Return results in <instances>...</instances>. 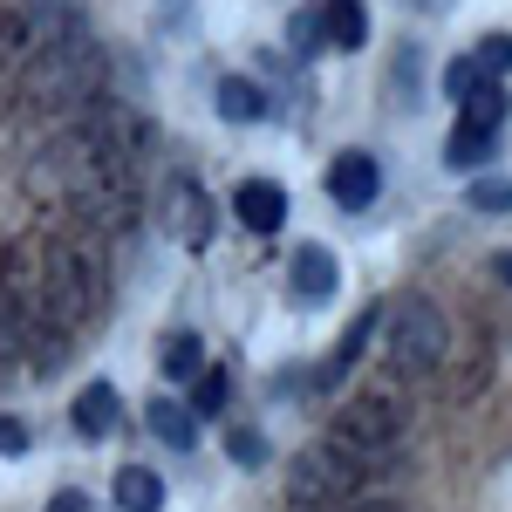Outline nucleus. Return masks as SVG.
<instances>
[{
	"label": "nucleus",
	"mask_w": 512,
	"mask_h": 512,
	"mask_svg": "<svg viewBox=\"0 0 512 512\" xmlns=\"http://www.w3.org/2000/svg\"><path fill=\"white\" fill-rule=\"evenodd\" d=\"M41 253V301H48V328L69 342L76 328L110 308V260H103V233L89 226H55V233H35Z\"/></svg>",
	"instance_id": "obj_1"
},
{
	"label": "nucleus",
	"mask_w": 512,
	"mask_h": 512,
	"mask_svg": "<svg viewBox=\"0 0 512 512\" xmlns=\"http://www.w3.org/2000/svg\"><path fill=\"white\" fill-rule=\"evenodd\" d=\"M103 96H110V55L89 35L35 48V62H28V76H21V110H35V117L76 123V117H89Z\"/></svg>",
	"instance_id": "obj_2"
},
{
	"label": "nucleus",
	"mask_w": 512,
	"mask_h": 512,
	"mask_svg": "<svg viewBox=\"0 0 512 512\" xmlns=\"http://www.w3.org/2000/svg\"><path fill=\"white\" fill-rule=\"evenodd\" d=\"M383 362L396 383H431L451 369V321L437 315L424 294H403L383 315Z\"/></svg>",
	"instance_id": "obj_3"
},
{
	"label": "nucleus",
	"mask_w": 512,
	"mask_h": 512,
	"mask_svg": "<svg viewBox=\"0 0 512 512\" xmlns=\"http://www.w3.org/2000/svg\"><path fill=\"white\" fill-rule=\"evenodd\" d=\"M362 472H369V465L355 458L349 444L321 437L308 451H294V465H287V506L294 512H342V506H355Z\"/></svg>",
	"instance_id": "obj_4"
},
{
	"label": "nucleus",
	"mask_w": 512,
	"mask_h": 512,
	"mask_svg": "<svg viewBox=\"0 0 512 512\" xmlns=\"http://www.w3.org/2000/svg\"><path fill=\"white\" fill-rule=\"evenodd\" d=\"M403 424H410V403H403V396L362 390V396H349V403L335 410L328 437H335V444H349L362 465H383V458H390V444L403 437Z\"/></svg>",
	"instance_id": "obj_5"
},
{
	"label": "nucleus",
	"mask_w": 512,
	"mask_h": 512,
	"mask_svg": "<svg viewBox=\"0 0 512 512\" xmlns=\"http://www.w3.org/2000/svg\"><path fill=\"white\" fill-rule=\"evenodd\" d=\"M76 130L117 164V171H144V158H151V117L130 110V103H110V96H103L89 117H76Z\"/></svg>",
	"instance_id": "obj_6"
},
{
	"label": "nucleus",
	"mask_w": 512,
	"mask_h": 512,
	"mask_svg": "<svg viewBox=\"0 0 512 512\" xmlns=\"http://www.w3.org/2000/svg\"><path fill=\"white\" fill-rule=\"evenodd\" d=\"M62 212H69L76 226H89V233L123 239L137 219H144V185H137V178H96V185H89V192H76Z\"/></svg>",
	"instance_id": "obj_7"
},
{
	"label": "nucleus",
	"mask_w": 512,
	"mask_h": 512,
	"mask_svg": "<svg viewBox=\"0 0 512 512\" xmlns=\"http://www.w3.org/2000/svg\"><path fill=\"white\" fill-rule=\"evenodd\" d=\"M158 219H164V233L178 239L185 253H205V246H212V198L198 192L192 178H164Z\"/></svg>",
	"instance_id": "obj_8"
},
{
	"label": "nucleus",
	"mask_w": 512,
	"mask_h": 512,
	"mask_svg": "<svg viewBox=\"0 0 512 512\" xmlns=\"http://www.w3.org/2000/svg\"><path fill=\"white\" fill-rule=\"evenodd\" d=\"M492 335L485 328H465V342H451V376H444V390H451V403H478L485 396V383H492Z\"/></svg>",
	"instance_id": "obj_9"
},
{
	"label": "nucleus",
	"mask_w": 512,
	"mask_h": 512,
	"mask_svg": "<svg viewBox=\"0 0 512 512\" xmlns=\"http://www.w3.org/2000/svg\"><path fill=\"white\" fill-rule=\"evenodd\" d=\"M35 62V28L28 7H0V103H21V76Z\"/></svg>",
	"instance_id": "obj_10"
},
{
	"label": "nucleus",
	"mask_w": 512,
	"mask_h": 512,
	"mask_svg": "<svg viewBox=\"0 0 512 512\" xmlns=\"http://www.w3.org/2000/svg\"><path fill=\"white\" fill-rule=\"evenodd\" d=\"M376 185H383V171H376L369 151H335V164H328V198H335L342 212H362V205L376 198Z\"/></svg>",
	"instance_id": "obj_11"
},
{
	"label": "nucleus",
	"mask_w": 512,
	"mask_h": 512,
	"mask_svg": "<svg viewBox=\"0 0 512 512\" xmlns=\"http://www.w3.org/2000/svg\"><path fill=\"white\" fill-rule=\"evenodd\" d=\"M287 274H294V294H301V308H321V301H335V287H342V267H335V253H328V246H294Z\"/></svg>",
	"instance_id": "obj_12"
},
{
	"label": "nucleus",
	"mask_w": 512,
	"mask_h": 512,
	"mask_svg": "<svg viewBox=\"0 0 512 512\" xmlns=\"http://www.w3.org/2000/svg\"><path fill=\"white\" fill-rule=\"evenodd\" d=\"M233 219L246 233H280V226H287V192L267 185V178H246L233 192Z\"/></svg>",
	"instance_id": "obj_13"
},
{
	"label": "nucleus",
	"mask_w": 512,
	"mask_h": 512,
	"mask_svg": "<svg viewBox=\"0 0 512 512\" xmlns=\"http://www.w3.org/2000/svg\"><path fill=\"white\" fill-rule=\"evenodd\" d=\"M376 328H383V308H362V315L349 321V335H342V349L328 355V369L315 376V390H335V383L349 376L355 362H362V349H369V335H376Z\"/></svg>",
	"instance_id": "obj_14"
},
{
	"label": "nucleus",
	"mask_w": 512,
	"mask_h": 512,
	"mask_svg": "<svg viewBox=\"0 0 512 512\" xmlns=\"http://www.w3.org/2000/svg\"><path fill=\"white\" fill-rule=\"evenodd\" d=\"M144 424H151V437H164L171 451H192V444H198V410H192V403H171V396H158V403L144 410Z\"/></svg>",
	"instance_id": "obj_15"
},
{
	"label": "nucleus",
	"mask_w": 512,
	"mask_h": 512,
	"mask_svg": "<svg viewBox=\"0 0 512 512\" xmlns=\"http://www.w3.org/2000/svg\"><path fill=\"white\" fill-rule=\"evenodd\" d=\"M158 369H164V383H198V376H205V342L185 335V328L164 335L158 342Z\"/></svg>",
	"instance_id": "obj_16"
},
{
	"label": "nucleus",
	"mask_w": 512,
	"mask_h": 512,
	"mask_svg": "<svg viewBox=\"0 0 512 512\" xmlns=\"http://www.w3.org/2000/svg\"><path fill=\"white\" fill-rule=\"evenodd\" d=\"M76 431L89 437V444L117 431V390H110V383H82V396H76Z\"/></svg>",
	"instance_id": "obj_17"
},
{
	"label": "nucleus",
	"mask_w": 512,
	"mask_h": 512,
	"mask_svg": "<svg viewBox=\"0 0 512 512\" xmlns=\"http://www.w3.org/2000/svg\"><path fill=\"white\" fill-rule=\"evenodd\" d=\"M164 506V478L151 465H123L117 472V512H158Z\"/></svg>",
	"instance_id": "obj_18"
},
{
	"label": "nucleus",
	"mask_w": 512,
	"mask_h": 512,
	"mask_svg": "<svg viewBox=\"0 0 512 512\" xmlns=\"http://www.w3.org/2000/svg\"><path fill=\"white\" fill-rule=\"evenodd\" d=\"M321 21H328V48H362V41H369V14H362V0H328Z\"/></svg>",
	"instance_id": "obj_19"
},
{
	"label": "nucleus",
	"mask_w": 512,
	"mask_h": 512,
	"mask_svg": "<svg viewBox=\"0 0 512 512\" xmlns=\"http://www.w3.org/2000/svg\"><path fill=\"white\" fill-rule=\"evenodd\" d=\"M212 103H219V117H226V123H260V117H267V96H260L246 76H226Z\"/></svg>",
	"instance_id": "obj_20"
},
{
	"label": "nucleus",
	"mask_w": 512,
	"mask_h": 512,
	"mask_svg": "<svg viewBox=\"0 0 512 512\" xmlns=\"http://www.w3.org/2000/svg\"><path fill=\"white\" fill-rule=\"evenodd\" d=\"M226 403H233V376H226V369H205V376L192 383V410L198 417H219Z\"/></svg>",
	"instance_id": "obj_21"
},
{
	"label": "nucleus",
	"mask_w": 512,
	"mask_h": 512,
	"mask_svg": "<svg viewBox=\"0 0 512 512\" xmlns=\"http://www.w3.org/2000/svg\"><path fill=\"white\" fill-rule=\"evenodd\" d=\"M226 451H233V465H246V472H260L274 451H267V437L253 431V424H239V431H226Z\"/></svg>",
	"instance_id": "obj_22"
},
{
	"label": "nucleus",
	"mask_w": 512,
	"mask_h": 512,
	"mask_svg": "<svg viewBox=\"0 0 512 512\" xmlns=\"http://www.w3.org/2000/svg\"><path fill=\"white\" fill-rule=\"evenodd\" d=\"M287 41H294L301 55H321V48H328V21H321V7H301L294 28H287Z\"/></svg>",
	"instance_id": "obj_23"
},
{
	"label": "nucleus",
	"mask_w": 512,
	"mask_h": 512,
	"mask_svg": "<svg viewBox=\"0 0 512 512\" xmlns=\"http://www.w3.org/2000/svg\"><path fill=\"white\" fill-rule=\"evenodd\" d=\"M465 205L472 212H512V178H478V185H465Z\"/></svg>",
	"instance_id": "obj_24"
},
{
	"label": "nucleus",
	"mask_w": 512,
	"mask_h": 512,
	"mask_svg": "<svg viewBox=\"0 0 512 512\" xmlns=\"http://www.w3.org/2000/svg\"><path fill=\"white\" fill-rule=\"evenodd\" d=\"M478 82H485V69H478V55H458V62H444V96L451 103H465Z\"/></svg>",
	"instance_id": "obj_25"
},
{
	"label": "nucleus",
	"mask_w": 512,
	"mask_h": 512,
	"mask_svg": "<svg viewBox=\"0 0 512 512\" xmlns=\"http://www.w3.org/2000/svg\"><path fill=\"white\" fill-rule=\"evenodd\" d=\"M472 55H478V69H485V76H499V69H512V35H485Z\"/></svg>",
	"instance_id": "obj_26"
},
{
	"label": "nucleus",
	"mask_w": 512,
	"mask_h": 512,
	"mask_svg": "<svg viewBox=\"0 0 512 512\" xmlns=\"http://www.w3.org/2000/svg\"><path fill=\"white\" fill-rule=\"evenodd\" d=\"M0 451H7V458L28 451V424H21V417H0Z\"/></svg>",
	"instance_id": "obj_27"
},
{
	"label": "nucleus",
	"mask_w": 512,
	"mask_h": 512,
	"mask_svg": "<svg viewBox=\"0 0 512 512\" xmlns=\"http://www.w3.org/2000/svg\"><path fill=\"white\" fill-rule=\"evenodd\" d=\"M48 512H89V492H55Z\"/></svg>",
	"instance_id": "obj_28"
},
{
	"label": "nucleus",
	"mask_w": 512,
	"mask_h": 512,
	"mask_svg": "<svg viewBox=\"0 0 512 512\" xmlns=\"http://www.w3.org/2000/svg\"><path fill=\"white\" fill-rule=\"evenodd\" d=\"M342 512H403L396 499H355V506H342Z\"/></svg>",
	"instance_id": "obj_29"
},
{
	"label": "nucleus",
	"mask_w": 512,
	"mask_h": 512,
	"mask_svg": "<svg viewBox=\"0 0 512 512\" xmlns=\"http://www.w3.org/2000/svg\"><path fill=\"white\" fill-rule=\"evenodd\" d=\"M14 342H21V328H14V321H7V308H0V349H14Z\"/></svg>",
	"instance_id": "obj_30"
},
{
	"label": "nucleus",
	"mask_w": 512,
	"mask_h": 512,
	"mask_svg": "<svg viewBox=\"0 0 512 512\" xmlns=\"http://www.w3.org/2000/svg\"><path fill=\"white\" fill-rule=\"evenodd\" d=\"M492 274H499V287H512V253H499V260H492Z\"/></svg>",
	"instance_id": "obj_31"
},
{
	"label": "nucleus",
	"mask_w": 512,
	"mask_h": 512,
	"mask_svg": "<svg viewBox=\"0 0 512 512\" xmlns=\"http://www.w3.org/2000/svg\"><path fill=\"white\" fill-rule=\"evenodd\" d=\"M417 7H444V0H417Z\"/></svg>",
	"instance_id": "obj_32"
}]
</instances>
